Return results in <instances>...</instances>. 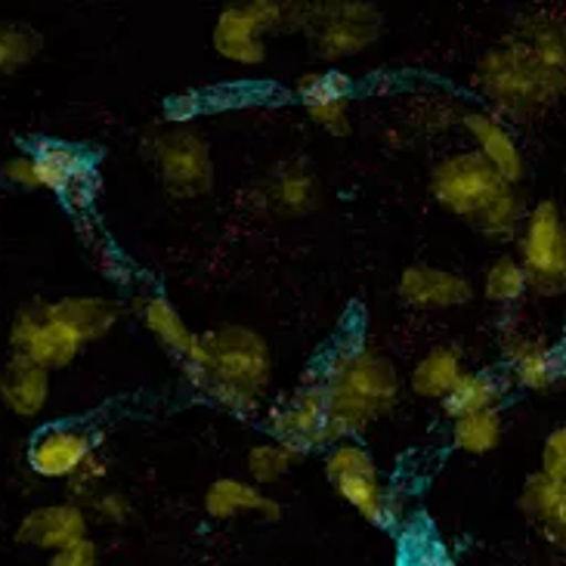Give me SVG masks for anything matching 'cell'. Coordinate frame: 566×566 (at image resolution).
Here are the masks:
<instances>
[{"label": "cell", "instance_id": "obj_5", "mask_svg": "<svg viewBox=\"0 0 566 566\" xmlns=\"http://www.w3.org/2000/svg\"><path fill=\"white\" fill-rule=\"evenodd\" d=\"M301 25L313 53L325 62L359 56L381 38L384 19L371 3L359 0H332L301 7Z\"/></svg>", "mask_w": 566, "mask_h": 566}, {"label": "cell", "instance_id": "obj_7", "mask_svg": "<svg viewBox=\"0 0 566 566\" xmlns=\"http://www.w3.org/2000/svg\"><path fill=\"white\" fill-rule=\"evenodd\" d=\"M22 153L34 158L41 184L72 208H87L99 192V155L87 146L53 137H22Z\"/></svg>", "mask_w": 566, "mask_h": 566}, {"label": "cell", "instance_id": "obj_19", "mask_svg": "<svg viewBox=\"0 0 566 566\" xmlns=\"http://www.w3.org/2000/svg\"><path fill=\"white\" fill-rule=\"evenodd\" d=\"M263 199L282 217L313 214L319 205V180L306 161H285L263 184Z\"/></svg>", "mask_w": 566, "mask_h": 566}, {"label": "cell", "instance_id": "obj_14", "mask_svg": "<svg viewBox=\"0 0 566 566\" xmlns=\"http://www.w3.org/2000/svg\"><path fill=\"white\" fill-rule=\"evenodd\" d=\"M297 99L306 115L332 137H347L353 130V84L344 72H310L297 77Z\"/></svg>", "mask_w": 566, "mask_h": 566}, {"label": "cell", "instance_id": "obj_31", "mask_svg": "<svg viewBox=\"0 0 566 566\" xmlns=\"http://www.w3.org/2000/svg\"><path fill=\"white\" fill-rule=\"evenodd\" d=\"M526 289H530V279H526L521 258H507L505 254V258L492 261L486 276H483V294H486L490 304H517L526 294Z\"/></svg>", "mask_w": 566, "mask_h": 566}, {"label": "cell", "instance_id": "obj_34", "mask_svg": "<svg viewBox=\"0 0 566 566\" xmlns=\"http://www.w3.org/2000/svg\"><path fill=\"white\" fill-rule=\"evenodd\" d=\"M538 474L552 476L557 483H566V424L554 428L542 443V468Z\"/></svg>", "mask_w": 566, "mask_h": 566}, {"label": "cell", "instance_id": "obj_8", "mask_svg": "<svg viewBox=\"0 0 566 566\" xmlns=\"http://www.w3.org/2000/svg\"><path fill=\"white\" fill-rule=\"evenodd\" d=\"M505 184L495 170L486 165V158L476 153H455L446 155L443 161H437V168L430 170V196L433 201L461 217V220H476L490 208V201L505 189Z\"/></svg>", "mask_w": 566, "mask_h": 566}, {"label": "cell", "instance_id": "obj_30", "mask_svg": "<svg viewBox=\"0 0 566 566\" xmlns=\"http://www.w3.org/2000/svg\"><path fill=\"white\" fill-rule=\"evenodd\" d=\"M452 440H455L459 452H468V455H490L492 449L502 443V415H499V409L464 415V418L455 421V428H452Z\"/></svg>", "mask_w": 566, "mask_h": 566}, {"label": "cell", "instance_id": "obj_24", "mask_svg": "<svg viewBox=\"0 0 566 566\" xmlns=\"http://www.w3.org/2000/svg\"><path fill=\"white\" fill-rule=\"evenodd\" d=\"M461 378H464L461 350L452 347V344H440V347H433V350H428L418 359V366L409 375V387H412L418 397L440 399L443 402L455 390V384Z\"/></svg>", "mask_w": 566, "mask_h": 566}, {"label": "cell", "instance_id": "obj_23", "mask_svg": "<svg viewBox=\"0 0 566 566\" xmlns=\"http://www.w3.org/2000/svg\"><path fill=\"white\" fill-rule=\"evenodd\" d=\"M521 511L536 523L545 536L557 538L566 533V483L552 476L533 474L521 490Z\"/></svg>", "mask_w": 566, "mask_h": 566}, {"label": "cell", "instance_id": "obj_10", "mask_svg": "<svg viewBox=\"0 0 566 566\" xmlns=\"http://www.w3.org/2000/svg\"><path fill=\"white\" fill-rule=\"evenodd\" d=\"M325 476L335 486L337 495L363 521L375 523V526L390 523L394 505H390V495L384 490L378 464H375L366 446H359L356 440H344V443L332 446L328 459H325Z\"/></svg>", "mask_w": 566, "mask_h": 566}, {"label": "cell", "instance_id": "obj_12", "mask_svg": "<svg viewBox=\"0 0 566 566\" xmlns=\"http://www.w3.org/2000/svg\"><path fill=\"white\" fill-rule=\"evenodd\" d=\"M273 440L306 455L316 446H328V397L322 378L304 381L297 390L270 409Z\"/></svg>", "mask_w": 566, "mask_h": 566}, {"label": "cell", "instance_id": "obj_35", "mask_svg": "<svg viewBox=\"0 0 566 566\" xmlns=\"http://www.w3.org/2000/svg\"><path fill=\"white\" fill-rule=\"evenodd\" d=\"M99 564V548L93 538H81L75 545L62 548V552L50 554L46 566H96Z\"/></svg>", "mask_w": 566, "mask_h": 566}, {"label": "cell", "instance_id": "obj_15", "mask_svg": "<svg viewBox=\"0 0 566 566\" xmlns=\"http://www.w3.org/2000/svg\"><path fill=\"white\" fill-rule=\"evenodd\" d=\"M397 294L412 310H459L474 301V285L452 270L412 263L402 270Z\"/></svg>", "mask_w": 566, "mask_h": 566}, {"label": "cell", "instance_id": "obj_3", "mask_svg": "<svg viewBox=\"0 0 566 566\" xmlns=\"http://www.w3.org/2000/svg\"><path fill=\"white\" fill-rule=\"evenodd\" d=\"M322 384L328 397L332 446L363 433L371 421L390 412L399 399L397 366L359 337H347L344 344H337L325 363Z\"/></svg>", "mask_w": 566, "mask_h": 566}, {"label": "cell", "instance_id": "obj_27", "mask_svg": "<svg viewBox=\"0 0 566 566\" xmlns=\"http://www.w3.org/2000/svg\"><path fill=\"white\" fill-rule=\"evenodd\" d=\"M526 199L521 196L517 186H505L495 199L490 201V208L483 214L471 220L480 235L486 239H514L521 235L523 223H526Z\"/></svg>", "mask_w": 566, "mask_h": 566}, {"label": "cell", "instance_id": "obj_18", "mask_svg": "<svg viewBox=\"0 0 566 566\" xmlns=\"http://www.w3.org/2000/svg\"><path fill=\"white\" fill-rule=\"evenodd\" d=\"M205 514L211 521H235L242 514H254L261 521H279L282 505L273 502L261 486L251 480H235V476H220L205 490Z\"/></svg>", "mask_w": 566, "mask_h": 566}, {"label": "cell", "instance_id": "obj_13", "mask_svg": "<svg viewBox=\"0 0 566 566\" xmlns=\"http://www.w3.org/2000/svg\"><path fill=\"white\" fill-rule=\"evenodd\" d=\"M93 455L91 433L69 421L46 424L29 443V468L44 480H72L91 464Z\"/></svg>", "mask_w": 566, "mask_h": 566}, {"label": "cell", "instance_id": "obj_20", "mask_svg": "<svg viewBox=\"0 0 566 566\" xmlns=\"http://www.w3.org/2000/svg\"><path fill=\"white\" fill-rule=\"evenodd\" d=\"M50 399V371L31 359L10 356L0 366V402L19 418H34L44 412Z\"/></svg>", "mask_w": 566, "mask_h": 566}, {"label": "cell", "instance_id": "obj_28", "mask_svg": "<svg viewBox=\"0 0 566 566\" xmlns=\"http://www.w3.org/2000/svg\"><path fill=\"white\" fill-rule=\"evenodd\" d=\"M41 53H44V34L34 25L15 22V19H3L0 22V77L22 72Z\"/></svg>", "mask_w": 566, "mask_h": 566}, {"label": "cell", "instance_id": "obj_1", "mask_svg": "<svg viewBox=\"0 0 566 566\" xmlns=\"http://www.w3.org/2000/svg\"><path fill=\"white\" fill-rule=\"evenodd\" d=\"M476 87L505 118L526 122L566 99V22L554 13L523 15L476 62Z\"/></svg>", "mask_w": 566, "mask_h": 566}, {"label": "cell", "instance_id": "obj_4", "mask_svg": "<svg viewBox=\"0 0 566 566\" xmlns=\"http://www.w3.org/2000/svg\"><path fill=\"white\" fill-rule=\"evenodd\" d=\"M143 155L174 199H199L214 186L211 146L189 124H161L143 137Z\"/></svg>", "mask_w": 566, "mask_h": 566}, {"label": "cell", "instance_id": "obj_17", "mask_svg": "<svg viewBox=\"0 0 566 566\" xmlns=\"http://www.w3.org/2000/svg\"><path fill=\"white\" fill-rule=\"evenodd\" d=\"M461 124H464L468 137L476 143V153L486 158V165L505 184L521 186V180L526 177V158H523L517 137L511 134V127L492 112H468Z\"/></svg>", "mask_w": 566, "mask_h": 566}, {"label": "cell", "instance_id": "obj_33", "mask_svg": "<svg viewBox=\"0 0 566 566\" xmlns=\"http://www.w3.org/2000/svg\"><path fill=\"white\" fill-rule=\"evenodd\" d=\"M0 184L10 186V189H19V192H38V189H44L34 158L25 153L13 155V158H7L0 165Z\"/></svg>", "mask_w": 566, "mask_h": 566}, {"label": "cell", "instance_id": "obj_25", "mask_svg": "<svg viewBox=\"0 0 566 566\" xmlns=\"http://www.w3.org/2000/svg\"><path fill=\"white\" fill-rule=\"evenodd\" d=\"M139 319L146 325V332L165 347V350L174 356V359H180L184 363L189 350H192V344H196V332L186 325V319L177 313V306L170 304L165 294H149V297H143L139 301Z\"/></svg>", "mask_w": 566, "mask_h": 566}, {"label": "cell", "instance_id": "obj_21", "mask_svg": "<svg viewBox=\"0 0 566 566\" xmlns=\"http://www.w3.org/2000/svg\"><path fill=\"white\" fill-rule=\"evenodd\" d=\"M507 359H511V371L521 387L526 390H548L560 381L564 375V359L560 353H554L552 347H545L536 337H507Z\"/></svg>", "mask_w": 566, "mask_h": 566}, {"label": "cell", "instance_id": "obj_2", "mask_svg": "<svg viewBox=\"0 0 566 566\" xmlns=\"http://www.w3.org/2000/svg\"><path fill=\"white\" fill-rule=\"evenodd\" d=\"M192 387L235 415H254L273 381V353L254 328L220 325L196 337L184 363Z\"/></svg>", "mask_w": 566, "mask_h": 566}, {"label": "cell", "instance_id": "obj_6", "mask_svg": "<svg viewBox=\"0 0 566 566\" xmlns=\"http://www.w3.org/2000/svg\"><path fill=\"white\" fill-rule=\"evenodd\" d=\"M291 22L301 25V7L276 0L232 3L217 15L211 44L220 60L235 65H261L266 60V34L285 29Z\"/></svg>", "mask_w": 566, "mask_h": 566}, {"label": "cell", "instance_id": "obj_37", "mask_svg": "<svg viewBox=\"0 0 566 566\" xmlns=\"http://www.w3.org/2000/svg\"><path fill=\"white\" fill-rule=\"evenodd\" d=\"M554 545H557V548H560V552L566 554V533H564V536H557V538H554Z\"/></svg>", "mask_w": 566, "mask_h": 566}, {"label": "cell", "instance_id": "obj_22", "mask_svg": "<svg viewBox=\"0 0 566 566\" xmlns=\"http://www.w3.org/2000/svg\"><path fill=\"white\" fill-rule=\"evenodd\" d=\"M53 316L65 322L84 344H93L99 337H106L118 322H122V306L108 297H62L50 304Z\"/></svg>", "mask_w": 566, "mask_h": 566}, {"label": "cell", "instance_id": "obj_16", "mask_svg": "<svg viewBox=\"0 0 566 566\" xmlns=\"http://www.w3.org/2000/svg\"><path fill=\"white\" fill-rule=\"evenodd\" d=\"M81 538H87V514L75 502L31 507L15 526V542L38 552L56 554Z\"/></svg>", "mask_w": 566, "mask_h": 566}, {"label": "cell", "instance_id": "obj_32", "mask_svg": "<svg viewBox=\"0 0 566 566\" xmlns=\"http://www.w3.org/2000/svg\"><path fill=\"white\" fill-rule=\"evenodd\" d=\"M399 566H452V560L440 542L418 533V536H406V542L399 545Z\"/></svg>", "mask_w": 566, "mask_h": 566}, {"label": "cell", "instance_id": "obj_9", "mask_svg": "<svg viewBox=\"0 0 566 566\" xmlns=\"http://www.w3.org/2000/svg\"><path fill=\"white\" fill-rule=\"evenodd\" d=\"M530 289L554 297L566 291V223L554 201H538L517 235Z\"/></svg>", "mask_w": 566, "mask_h": 566}, {"label": "cell", "instance_id": "obj_29", "mask_svg": "<svg viewBox=\"0 0 566 566\" xmlns=\"http://www.w3.org/2000/svg\"><path fill=\"white\" fill-rule=\"evenodd\" d=\"M304 459L297 449L279 443V440H266V443H258L248 449V474H251V483L254 486H270V483H279L291 474V468L297 461Z\"/></svg>", "mask_w": 566, "mask_h": 566}, {"label": "cell", "instance_id": "obj_36", "mask_svg": "<svg viewBox=\"0 0 566 566\" xmlns=\"http://www.w3.org/2000/svg\"><path fill=\"white\" fill-rule=\"evenodd\" d=\"M96 511H99V517H103V521L124 523L127 521V514H130V505L124 502L122 495L108 492V495H99V499H96Z\"/></svg>", "mask_w": 566, "mask_h": 566}, {"label": "cell", "instance_id": "obj_26", "mask_svg": "<svg viewBox=\"0 0 566 566\" xmlns=\"http://www.w3.org/2000/svg\"><path fill=\"white\" fill-rule=\"evenodd\" d=\"M505 397V384L492 371H464V378L455 384V390L443 399V412L459 421L464 415L492 412Z\"/></svg>", "mask_w": 566, "mask_h": 566}, {"label": "cell", "instance_id": "obj_11", "mask_svg": "<svg viewBox=\"0 0 566 566\" xmlns=\"http://www.w3.org/2000/svg\"><path fill=\"white\" fill-rule=\"evenodd\" d=\"M84 340L53 316L46 301H29L15 310L10 322V350L13 356L31 359L34 366L46 371H60L72 366L77 356L84 353Z\"/></svg>", "mask_w": 566, "mask_h": 566}]
</instances>
